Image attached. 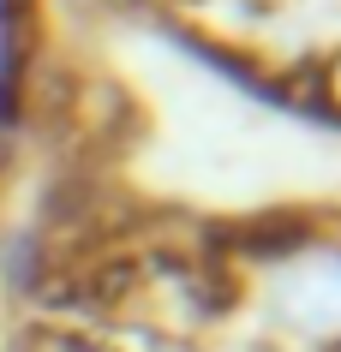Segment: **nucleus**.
<instances>
[{"label": "nucleus", "mask_w": 341, "mask_h": 352, "mask_svg": "<svg viewBox=\"0 0 341 352\" xmlns=\"http://www.w3.org/2000/svg\"><path fill=\"white\" fill-rule=\"evenodd\" d=\"M0 263H6V280H12L19 293H37L42 269H48L37 233H6V239H0Z\"/></svg>", "instance_id": "f257e3e1"}, {"label": "nucleus", "mask_w": 341, "mask_h": 352, "mask_svg": "<svg viewBox=\"0 0 341 352\" xmlns=\"http://www.w3.org/2000/svg\"><path fill=\"white\" fill-rule=\"evenodd\" d=\"M24 352H102V346H90V340H78V334H60V329H30Z\"/></svg>", "instance_id": "f03ea898"}]
</instances>
